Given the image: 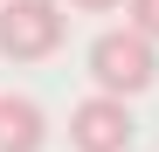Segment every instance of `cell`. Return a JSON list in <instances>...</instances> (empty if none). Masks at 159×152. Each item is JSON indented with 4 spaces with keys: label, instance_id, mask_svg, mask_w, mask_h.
Returning a JSON list of instances; mask_svg holds the SVG:
<instances>
[{
    "label": "cell",
    "instance_id": "obj_1",
    "mask_svg": "<svg viewBox=\"0 0 159 152\" xmlns=\"http://www.w3.org/2000/svg\"><path fill=\"white\" fill-rule=\"evenodd\" d=\"M152 76H159V42L139 35L131 21H125V28H104V35L90 42V83H97V90L139 97V90H152Z\"/></svg>",
    "mask_w": 159,
    "mask_h": 152
},
{
    "label": "cell",
    "instance_id": "obj_6",
    "mask_svg": "<svg viewBox=\"0 0 159 152\" xmlns=\"http://www.w3.org/2000/svg\"><path fill=\"white\" fill-rule=\"evenodd\" d=\"M69 7H83V14H118L125 0H69Z\"/></svg>",
    "mask_w": 159,
    "mask_h": 152
},
{
    "label": "cell",
    "instance_id": "obj_3",
    "mask_svg": "<svg viewBox=\"0 0 159 152\" xmlns=\"http://www.w3.org/2000/svg\"><path fill=\"white\" fill-rule=\"evenodd\" d=\"M131 111H125V97L118 90H90L83 104L69 111V145L76 152H125L131 145Z\"/></svg>",
    "mask_w": 159,
    "mask_h": 152
},
{
    "label": "cell",
    "instance_id": "obj_2",
    "mask_svg": "<svg viewBox=\"0 0 159 152\" xmlns=\"http://www.w3.org/2000/svg\"><path fill=\"white\" fill-rule=\"evenodd\" d=\"M69 35L62 0H0V56L7 62H48Z\"/></svg>",
    "mask_w": 159,
    "mask_h": 152
},
{
    "label": "cell",
    "instance_id": "obj_4",
    "mask_svg": "<svg viewBox=\"0 0 159 152\" xmlns=\"http://www.w3.org/2000/svg\"><path fill=\"white\" fill-rule=\"evenodd\" d=\"M42 145H48L42 104L21 97V90H7V97H0V152H42Z\"/></svg>",
    "mask_w": 159,
    "mask_h": 152
},
{
    "label": "cell",
    "instance_id": "obj_5",
    "mask_svg": "<svg viewBox=\"0 0 159 152\" xmlns=\"http://www.w3.org/2000/svg\"><path fill=\"white\" fill-rule=\"evenodd\" d=\"M125 14H131V28H139V35L159 42V0H125Z\"/></svg>",
    "mask_w": 159,
    "mask_h": 152
}]
</instances>
